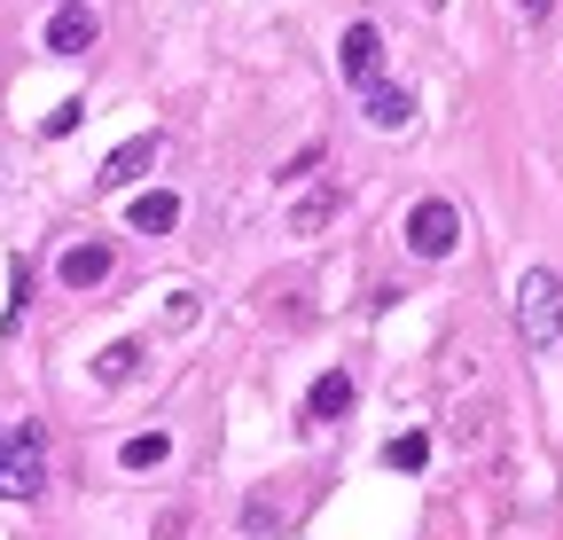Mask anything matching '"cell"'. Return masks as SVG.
<instances>
[{
  "instance_id": "cell-17",
  "label": "cell",
  "mask_w": 563,
  "mask_h": 540,
  "mask_svg": "<svg viewBox=\"0 0 563 540\" xmlns=\"http://www.w3.org/2000/svg\"><path fill=\"white\" fill-rule=\"evenodd\" d=\"M165 321H173V329H188V321H196V298H188V290H173V306H165Z\"/></svg>"
},
{
  "instance_id": "cell-3",
  "label": "cell",
  "mask_w": 563,
  "mask_h": 540,
  "mask_svg": "<svg viewBox=\"0 0 563 540\" xmlns=\"http://www.w3.org/2000/svg\"><path fill=\"white\" fill-rule=\"evenodd\" d=\"M407 251L415 258H454L462 251V212L446 205V196H422V205L407 212Z\"/></svg>"
},
{
  "instance_id": "cell-6",
  "label": "cell",
  "mask_w": 563,
  "mask_h": 540,
  "mask_svg": "<svg viewBox=\"0 0 563 540\" xmlns=\"http://www.w3.org/2000/svg\"><path fill=\"white\" fill-rule=\"evenodd\" d=\"M110 266H118L110 243H70V251L55 258V275H63L70 290H95V283H110Z\"/></svg>"
},
{
  "instance_id": "cell-2",
  "label": "cell",
  "mask_w": 563,
  "mask_h": 540,
  "mask_svg": "<svg viewBox=\"0 0 563 540\" xmlns=\"http://www.w3.org/2000/svg\"><path fill=\"white\" fill-rule=\"evenodd\" d=\"M40 486H47V431L9 423L0 431V502H32Z\"/></svg>"
},
{
  "instance_id": "cell-16",
  "label": "cell",
  "mask_w": 563,
  "mask_h": 540,
  "mask_svg": "<svg viewBox=\"0 0 563 540\" xmlns=\"http://www.w3.org/2000/svg\"><path fill=\"white\" fill-rule=\"evenodd\" d=\"M79 118H87V102H55V110H47V133H70Z\"/></svg>"
},
{
  "instance_id": "cell-4",
  "label": "cell",
  "mask_w": 563,
  "mask_h": 540,
  "mask_svg": "<svg viewBox=\"0 0 563 540\" xmlns=\"http://www.w3.org/2000/svg\"><path fill=\"white\" fill-rule=\"evenodd\" d=\"M157 150H165V142H157V133H133V142H118V150H110V165H102L95 180H102V188H133L141 173H150V165H157Z\"/></svg>"
},
{
  "instance_id": "cell-1",
  "label": "cell",
  "mask_w": 563,
  "mask_h": 540,
  "mask_svg": "<svg viewBox=\"0 0 563 540\" xmlns=\"http://www.w3.org/2000/svg\"><path fill=\"white\" fill-rule=\"evenodd\" d=\"M517 337L532 353H548L563 337V275H555V266H525V275H517Z\"/></svg>"
},
{
  "instance_id": "cell-15",
  "label": "cell",
  "mask_w": 563,
  "mask_h": 540,
  "mask_svg": "<svg viewBox=\"0 0 563 540\" xmlns=\"http://www.w3.org/2000/svg\"><path fill=\"white\" fill-rule=\"evenodd\" d=\"M243 525H251V532H282V509H274V502H243Z\"/></svg>"
},
{
  "instance_id": "cell-5",
  "label": "cell",
  "mask_w": 563,
  "mask_h": 540,
  "mask_svg": "<svg viewBox=\"0 0 563 540\" xmlns=\"http://www.w3.org/2000/svg\"><path fill=\"white\" fill-rule=\"evenodd\" d=\"M376 71H384V32L376 24H352L344 32V79L352 87H376Z\"/></svg>"
},
{
  "instance_id": "cell-7",
  "label": "cell",
  "mask_w": 563,
  "mask_h": 540,
  "mask_svg": "<svg viewBox=\"0 0 563 540\" xmlns=\"http://www.w3.org/2000/svg\"><path fill=\"white\" fill-rule=\"evenodd\" d=\"M95 47V16L79 9V0H63V9L47 16V55H87Z\"/></svg>"
},
{
  "instance_id": "cell-14",
  "label": "cell",
  "mask_w": 563,
  "mask_h": 540,
  "mask_svg": "<svg viewBox=\"0 0 563 540\" xmlns=\"http://www.w3.org/2000/svg\"><path fill=\"white\" fill-rule=\"evenodd\" d=\"M329 212H336V188H321V196H306V205L290 212V235H313V228H321Z\"/></svg>"
},
{
  "instance_id": "cell-9",
  "label": "cell",
  "mask_w": 563,
  "mask_h": 540,
  "mask_svg": "<svg viewBox=\"0 0 563 540\" xmlns=\"http://www.w3.org/2000/svg\"><path fill=\"white\" fill-rule=\"evenodd\" d=\"M141 235H173L180 228V196H165V188H150V196H133V212H125Z\"/></svg>"
},
{
  "instance_id": "cell-8",
  "label": "cell",
  "mask_w": 563,
  "mask_h": 540,
  "mask_svg": "<svg viewBox=\"0 0 563 540\" xmlns=\"http://www.w3.org/2000/svg\"><path fill=\"white\" fill-rule=\"evenodd\" d=\"M344 408H352V376H344V368L313 376V392H306V423H336Z\"/></svg>"
},
{
  "instance_id": "cell-11",
  "label": "cell",
  "mask_w": 563,
  "mask_h": 540,
  "mask_svg": "<svg viewBox=\"0 0 563 540\" xmlns=\"http://www.w3.org/2000/svg\"><path fill=\"white\" fill-rule=\"evenodd\" d=\"M133 368H141V345H133V337H118V345L95 353V376H102V384H133Z\"/></svg>"
},
{
  "instance_id": "cell-10",
  "label": "cell",
  "mask_w": 563,
  "mask_h": 540,
  "mask_svg": "<svg viewBox=\"0 0 563 540\" xmlns=\"http://www.w3.org/2000/svg\"><path fill=\"white\" fill-rule=\"evenodd\" d=\"M407 118H415V95H407V87H384V79H376V87H368V125H376V133H399Z\"/></svg>"
},
{
  "instance_id": "cell-12",
  "label": "cell",
  "mask_w": 563,
  "mask_h": 540,
  "mask_svg": "<svg viewBox=\"0 0 563 540\" xmlns=\"http://www.w3.org/2000/svg\"><path fill=\"white\" fill-rule=\"evenodd\" d=\"M165 454H173V439H165V431H141V439H125V447H118V462H125V470H157Z\"/></svg>"
},
{
  "instance_id": "cell-18",
  "label": "cell",
  "mask_w": 563,
  "mask_h": 540,
  "mask_svg": "<svg viewBox=\"0 0 563 540\" xmlns=\"http://www.w3.org/2000/svg\"><path fill=\"white\" fill-rule=\"evenodd\" d=\"M548 9H555V0H517V16H525V24H548Z\"/></svg>"
},
{
  "instance_id": "cell-13",
  "label": "cell",
  "mask_w": 563,
  "mask_h": 540,
  "mask_svg": "<svg viewBox=\"0 0 563 540\" xmlns=\"http://www.w3.org/2000/svg\"><path fill=\"white\" fill-rule=\"evenodd\" d=\"M384 462H391V470H422V462H431V439H422V431H399V439L384 447Z\"/></svg>"
}]
</instances>
